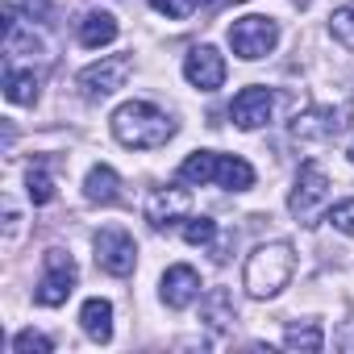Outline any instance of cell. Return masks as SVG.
<instances>
[{
	"instance_id": "obj_3",
	"label": "cell",
	"mask_w": 354,
	"mask_h": 354,
	"mask_svg": "<svg viewBox=\"0 0 354 354\" xmlns=\"http://www.w3.org/2000/svg\"><path fill=\"white\" fill-rule=\"evenodd\" d=\"M292 271H296V250H292V242H267V246H259V250L246 259L242 283H246V292H250L254 300H271V296H279V292L288 288Z\"/></svg>"
},
{
	"instance_id": "obj_18",
	"label": "cell",
	"mask_w": 354,
	"mask_h": 354,
	"mask_svg": "<svg viewBox=\"0 0 354 354\" xmlns=\"http://www.w3.org/2000/svg\"><path fill=\"white\" fill-rule=\"evenodd\" d=\"M38 88H42V80H38L34 71H26V67H5V96H9L13 104H34V100H38Z\"/></svg>"
},
{
	"instance_id": "obj_15",
	"label": "cell",
	"mask_w": 354,
	"mask_h": 354,
	"mask_svg": "<svg viewBox=\"0 0 354 354\" xmlns=\"http://www.w3.org/2000/svg\"><path fill=\"white\" fill-rule=\"evenodd\" d=\"M117 17L113 13H100V9H92V13H84V21H80V46H88V50H100V46H109V42H117Z\"/></svg>"
},
{
	"instance_id": "obj_24",
	"label": "cell",
	"mask_w": 354,
	"mask_h": 354,
	"mask_svg": "<svg viewBox=\"0 0 354 354\" xmlns=\"http://www.w3.org/2000/svg\"><path fill=\"white\" fill-rule=\"evenodd\" d=\"M325 221H329L337 234H354V196H350V201H337Z\"/></svg>"
},
{
	"instance_id": "obj_23",
	"label": "cell",
	"mask_w": 354,
	"mask_h": 354,
	"mask_svg": "<svg viewBox=\"0 0 354 354\" xmlns=\"http://www.w3.org/2000/svg\"><path fill=\"white\" fill-rule=\"evenodd\" d=\"M13 350H17V354H50L55 342H50L46 333H38V329H21V333L13 337Z\"/></svg>"
},
{
	"instance_id": "obj_12",
	"label": "cell",
	"mask_w": 354,
	"mask_h": 354,
	"mask_svg": "<svg viewBox=\"0 0 354 354\" xmlns=\"http://www.w3.org/2000/svg\"><path fill=\"white\" fill-rule=\"evenodd\" d=\"M337 133H342V109H333V104L308 109V113H300L296 125H292V138H296V142H333Z\"/></svg>"
},
{
	"instance_id": "obj_13",
	"label": "cell",
	"mask_w": 354,
	"mask_h": 354,
	"mask_svg": "<svg viewBox=\"0 0 354 354\" xmlns=\"http://www.w3.org/2000/svg\"><path fill=\"white\" fill-rule=\"evenodd\" d=\"M188 209H192V196H188L184 188H158V192H150V201H146V221H150L154 230H167V225H175V221H184Z\"/></svg>"
},
{
	"instance_id": "obj_17",
	"label": "cell",
	"mask_w": 354,
	"mask_h": 354,
	"mask_svg": "<svg viewBox=\"0 0 354 354\" xmlns=\"http://www.w3.org/2000/svg\"><path fill=\"white\" fill-rule=\"evenodd\" d=\"M80 325H84V333L92 337V342H113V304L109 300H100V296H92V300H84V308H80Z\"/></svg>"
},
{
	"instance_id": "obj_4",
	"label": "cell",
	"mask_w": 354,
	"mask_h": 354,
	"mask_svg": "<svg viewBox=\"0 0 354 354\" xmlns=\"http://www.w3.org/2000/svg\"><path fill=\"white\" fill-rule=\"evenodd\" d=\"M275 42H279V21H275V17L250 13V17H242V21L230 26V46H234V55L246 59V63L267 59V55L275 50Z\"/></svg>"
},
{
	"instance_id": "obj_6",
	"label": "cell",
	"mask_w": 354,
	"mask_h": 354,
	"mask_svg": "<svg viewBox=\"0 0 354 354\" xmlns=\"http://www.w3.org/2000/svg\"><path fill=\"white\" fill-rule=\"evenodd\" d=\"M129 75H133V59H129V55H109V59L84 67V71L75 75V84H80V92H84L88 100H104V96H113L117 88H125Z\"/></svg>"
},
{
	"instance_id": "obj_11",
	"label": "cell",
	"mask_w": 354,
	"mask_h": 354,
	"mask_svg": "<svg viewBox=\"0 0 354 354\" xmlns=\"http://www.w3.org/2000/svg\"><path fill=\"white\" fill-rule=\"evenodd\" d=\"M158 296H162L167 308H188V304L201 296V275H196V267H188V263L167 267L162 279H158Z\"/></svg>"
},
{
	"instance_id": "obj_5",
	"label": "cell",
	"mask_w": 354,
	"mask_h": 354,
	"mask_svg": "<svg viewBox=\"0 0 354 354\" xmlns=\"http://www.w3.org/2000/svg\"><path fill=\"white\" fill-rule=\"evenodd\" d=\"M75 279H80L75 259L55 246V250H46V263H42V279H38V288H34V300H38L42 308H59V304H67V296L75 292Z\"/></svg>"
},
{
	"instance_id": "obj_16",
	"label": "cell",
	"mask_w": 354,
	"mask_h": 354,
	"mask_svg": "<svg viewBox=\"0 0 354 354\" xmlns=\"http://www.w3.org/2000/svg\"><path fill=\"white\" fill-rule=\"evenodd\" d=\"M201 321L213 329V333H225L234 321H238V308H234V296L225 288H213L205 300H201Z\"/></svg>"
},
{
	"instance_id": "obj_19",
	"label": "cell",
	"mask_w": 354,
	"mask_h": 354,
	"mask_svg": "<svg viewBox=\"0 0 354 354\" xmlns=\"http://www.w3.org/2000/svg\"><path fill=\"white\" fill-rule=\"evenodd\" d=\"M283 346H288V350L317 354V350L325 346V333H321V325H317V321H308V325H288V333H283Z\"/></svg>"
},
{
	"instance_id": "obj_1",
	"label": "cell",
	"mask_w": 354,
	"mask_h": 354,
	"mask_svg": "<svg viewBox=\"0 0 354 354\" xmlns=\"http://www.w3.org/2000/svg\"><path fill=\"white\" fill-rule=\"evenodd\" d=\"M175 133V121L150 104V100H125L117 113H113V138L129 150H154V146H167Z\"/></svg>"
},
{
	"instance_id": "obj_10",
	"label": "cell",
	"mask_w": 354,
	"mask_h": 354,
	"mask_svg": "<svg viewBox=\"0 0 354 354\" xmlns=\"http://www.w3.org/2000/svg\"><path fill=\"white\" fill-rule=\"evenodd\" d=\"M271 113H275V96H271V88H259V84L242 88L230 104V121L238 129H263L271 121Z\"/></svg>"
},
{
	"instance_id": "obj_14",
	"label": "cell",
	"mask_w": 354,
	"mask_h": 354,
	"mask_svg": "<svg viewBox=\"0 0 354 354\" xmlns=\"http://www.w3.org/2000/svg\"><path fill=\"white\" fill-rule=\"evenodd\" d=\"M84 196L92 205H117L121 201V180H117V171L109 162H96L88 171V180H84Z\"/></svg>"
},
{
	"instance_id": "obj_8",
	"label": "cell",
	"mask_w": 354,
	"mask_h": 354,
	"mask_svg": "<svg viewBox=\"0 0 354 354\" xmlns=\"http://www.w3.org/2000/svg\"><path fill=\"white\" fill-rule=\"evenodd\" d=\"M92 246H96V263H100V271H109V275H117V279H125V275L138 267V242H133L125 230H117V225L100 230Z\"/></svg>"
},
{
	"instance_id": "obj_9",
	"label": "cell",
	"mask_w": 354,
	"mask_h": 354,
	"mask_svg": "<svg viewBox=\"0 0 354 354\" xmlns=\"http://www.w3.org/2000/svg\"><path fill=\"white\" fill-rule=\"evenodd\" d=\"M184 80L201 92H217L225 84V59L217 46H192L184 59Z\"/></svg>"
},
{
	"instance_id": "obj_26",
	"label": "cell",
	"mask_w": 354,
	"mask_h": 354,
	"mask_svg": "<svg viewBox=\"0 0 354 354\" xmlns=\"http://www.w3.org/2000/svg\"><path fill=\"white\" fill-rule=\"evenodd\" d=\"M201 5H205L209 13H217V9H225V5H238V0H201Z\"/></svg>"
},
{
	"instance_id": "obj_7",
	"label": "cell",
	"mask_w": 354,
	"mask_h": 354,
	"mask_svg": "<svg viewBox=\"0 0 354 354\" xmlns=\"http://www.w3.org/2000/svg\"><path fill=\"white\" fill-rule=\"evenodd\" d=\"M325 196H329V175H325V167L321 162H304L300 175H296V188L288 196V213L296 221H313L317 209L325 205Z\"/></svg>"
},
{
	"instance_id": "obj_20",
	"label": "cell",
	"mask_w": 354,
	"mask_h": 354,
	"mask_svg": "<svg viewBox=\"0 0 354 354\" xmlns=\"http://www.w3.org/2000/svg\"><path fill=\"white\" fill-rule=\"evenodd\" d=\"M26 192H30L34 205H50V201H55V180H50L46 162H34V167L26 171Z\"/></svg>"
},
{
	"instance_id": "obj_22",
	"label": "cell",
	"mask_w": 354,
	"mask_h": 354,
	"mask_svg": "<svg viewBox=\"0 0 354 354\" xmlns=\"http://www.w3.org/2000/svg\"><path fill=\"white\" fill-rule=\"evenodd\" d=\"M329 34H333L346 50H354V0H346V5L333 9V17H329Z\"/></svg>"
},
{
	"instance_id": "obj_21",
	"label": "cell",
	"mask_w": 354,
	"mask_h": 354,
	"mask_svg": "<svg viewBox=\"0 0 354 354\" xmlns=\"http://www.w3.org/2000/svg\"><path fill=\"white\" fill-rule=\"evenodd\" d=\"M180 234H184L188 246H213L217 242V221L213 217H184Z\"/></svg>"
},
{
	"instance_id": "obj_25",
	"label": "cell",
	"mask_w": 354,
	"mask_h": 354,
	"mask_svg": "<svg viewBox=\"0 0 354 354\" xmlns=\"http://www.w3.org/2000/svg\"><path fill=\"white\" fill-rule=\"evenodd\" d=\"M150 9L162 13V17H171V21H184V17H192L196 0H150Z\"/></svg>"
},
{
	"instance_id": "obj_27",
	"label": "cell",
	"mask_w": 354,
	"mask_h": 354,
	"mask_svg": "<svg viewBox=\"0 0 354 354\" xmlns=\"http://www.w3.org/2000/svg\"><path fill=\"white\" fill-rule=\"evenodd\" d=\"M350 162H354V142H350Z\"/></svg>"
},
{
	"instance_id": "obj_2",
	"label": "cell",
	"mask_w": 354,
	"mask_h": 354,
	"mask_svg": "<svg viewBox=\"0 0 354 354\" xmlns=\"http://www.w3.org/2000/svg\"><path fill=\"white\" fill-rule=\"evenodd\" d=\"M180 180L184 184H221L230 192H246L254 188V167L238 154H217V150H196L180 162Z\"/></svg>"
}]
</instances>
